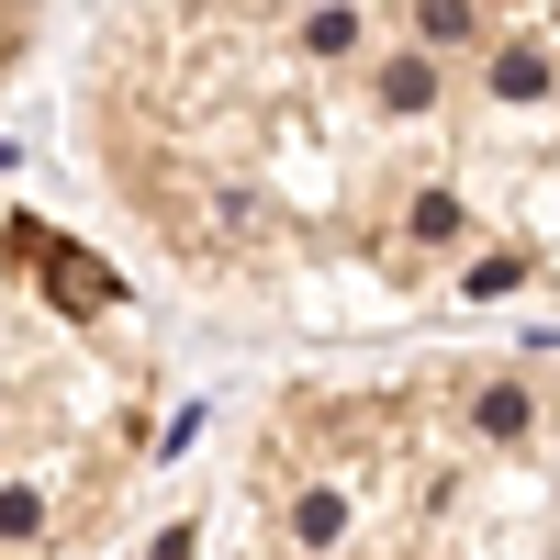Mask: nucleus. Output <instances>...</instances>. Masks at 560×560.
<instances>
[{
    "label": "nucleus",
    "mask_w": 560,
    "mask_h": 560,
    "mask_svg": "<svg viewBox=\"0 0 560 560\" xmlns=\"http://www.w3.org/2000/svg\"><path fill=\"white\" fill-rule=\"evenodd\" d=\"M560 325V0H504L448 191V325Z\"/></svg>",
    "instance_id": "obj_4"
},
{
    "label": "nucleus",
    "mask_w": 560,
    "mask_h": 560,
    "mask_svg": "<svg viewBox=\"0 0 560 560\" xmlns=\"http://www.w3.org/2000/svg\"><path fill=\"white\" fill-rule=\"evenodd\" d=\"M236 560H560V348H404L269 393Z\"/></svg>",
    "instance_id": "obj_2"
},
{
    "label": "nucleus",
    "mask_w": 560,
    "mask_h": 560,
    "mask_svg": "<svg viewBox=\"0 0 560 560\" xmlns=\"http://www.w3.org/2000/svg\"><path fill=\"white\" fill-rule=\"evenodd\" d=\"M34 45H45V0H0V90L34 68Z\"/></svg>",
    "instance_id": "obj_5"
},
{
    "label": "nucleus",
    "mask_w": 560,
    "mask_h": 560,
    "mask_svg": "<svg viewBox=\"0 0 560 560\" xmlns=\"http://www.w3.org/2000/svg\"><path fill=\"white\" fill-rule=\"evenodd\" d=\"M504 0H102L79 147L191 303L448 325V191Z\"/></svg>",
    "instance_id": "obj_1"
},
{
    "label": "nucleus",
    "mask_w": 560,
    "mask_h": 560,
    "mask_svg": "<svg viewBox=\"0 0 560 560\" xmlns=\"http://www.w3.org/2000/svg\"><path fill=\"white\" fill-rule=\"evenodd\" d=\"M168 348L135 280L0 202V560H102L158 471Z\"/></svg>",
    "instance_id": "obj_3"
}]
</instances>
